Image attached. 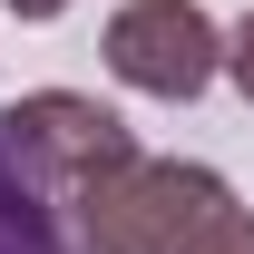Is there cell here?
Listing matches in <instances>:
<instances>
[{
  "label": "cell",
  "mask_w": 254,
  "mask_h": 254,
  "mask_svg": "<svg viewBox=\"0 0 254 254\" xmlns=\"http://www.w3.org/2000/svg\"><path fill=\"white\" fill-rule=\"evenodd\" d=\"M68 205H78L88 254H195L205 225L235 205V186L215 166H186V157H127L98 186H78Z\"/></svg>",
  "instance_id": "6da1fadb"
},
{
  "label": "cell",
  "mask_w": 254,
  "mask_h": 254,
  "mask_svg": "<svg viewBox=\"0 0 254 254\" xmlns=\"http://www.w3.org/2000/svg\"><path fill=\"white\" fill-rule=\"evenodd\" d=\"M10 137H20L30 176L59 195V205H68L78 186H98L108 166L137 157L127 118H118V108H98V98H78V88H30V98H10Z\"/></svg>",
  "instance_id": "7a4b0ae2"
},
{
  "label": "cell",
  "mask_w": 254,
  "mask_h": 254,
  "mask_svg": "<svg viewBox=\"0 0 254 254\" xmlns=\"http://www.w3.org/2000/svg\"><path fill=\"white\" fill-rule=\"evenodd\" d=\"M108 68L147 98H195L225 68V30L195 10V0H127L108 20Z\"/></svg>",
  "instance_id": "3957f363"
},
{
  "label": "cell",
  "mask_w": 254,
  "mask_h": 254,
  "mask_svg": "<svg viewBox=\"0 0 254 254\" xmlns=\"http://www.w3.org/2000/svg\"><path fill=\"white\" fill-rule=\"evenodd\" d=\"M0 254H78L59 235V195L30 176L20 137H10V108H0Z\"/></svg>",
  "instance_id": "277c9868"
},
{
  "label": "cell",
  "mask_w": 254,
  "mask_h": 254,
  "mask_svg": "<svg viewBox=\"0 0 254 254\" xmlns=\"http://www.w3.org/2000/svg\"><path fill=\"white\" fill-rule=\"evenodd\" d=\"M195 254H254V215H245V205H225V215L205 225V245H195Z\"/></svg>",
  "instance_id": "5b68a950"
},
{
  "label": "cell",
  "mask_w": 254,
  "mask_h": 254,
  "mask_svg": "<svg viewBox=\"0 0 254 254\" xmlns=\"http://www.w3.org/2000/svg\"><path fill=\"white\" fill-rule=\"evenodd\" d=\"M225 78H235V88L254 98V10L235 20V39H225Z\"/></svg>",
  "instance_id": "8992f818"
},
{
  "label": "cell",
  "mask_w": 254,
  "mask_h": 254,
  "mask_svg": "<svg viewBox=\"0 0 254 254\" xmlns=\"http://www.w3.org/2000/svg\"><path fill=\"white\" fill-rule=\"evenodd\" d=\"M10 10H20V20H59L68 0H10Z\"/></svg>",
  "instance_id": "52a82bcc"
}]
</instances>
